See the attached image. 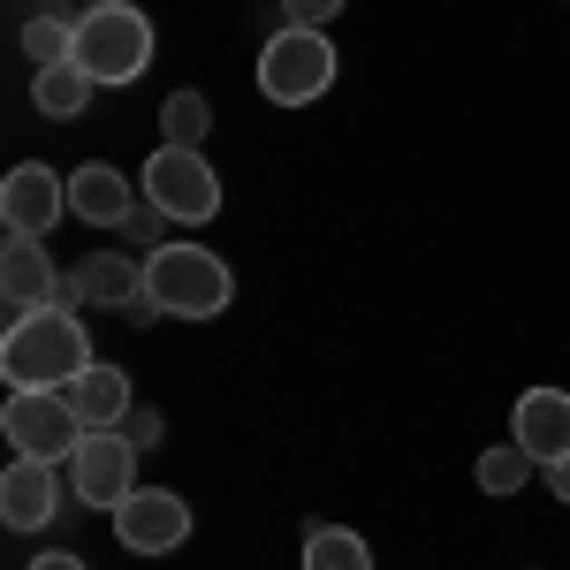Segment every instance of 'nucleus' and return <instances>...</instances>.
I'll return each instance as SVG.
<instances>
[{"label": "nucleus", "instance_id": "obj_5", "mask_svg": "<svg viewBox=\"0 0 570 570\" xmlns=\"http://www.w3.org/2000/svg\"><path fill=\"white\" fill-rule=\"evenodd\" d=\"M327 85H335V46H327V31H289L282 23L259 46V91L274 107H312Z\"/></svg>", "mask_w": 570, "mask_h": 570}, {"label": "nucleus", "instance_id": "obj_4", "mask_svg": "<svg viewBox=\"0 0 570 570\" xmlns=\"http://www.w3.org/2000/svg\"><path fill=\"white\" fill-rule=\"evenodd\" d=\"M0 434L16 456H39V464H61L69 472V456L85 449V419H77V403L61 389H8V411H0Z\"/></svg>", "mask_w": 570, "mask_h": 570}, {"label": "nucleus", "instance_id": "obj_2", "mask_svg": "<svg viewBox=\"0 0 570 570\" xmlns=\"http://www.w3.org/2000/svg\"><path fill=\"white\" fill-rule=\"evenodd\" d=\"M69 61L85 69L91 85H137L153 69V23H145V8H130V0L77 8V53Z\"/></svg>", "mask_w": 570, "mask_h": 570}, {"label": "nucleus", "instance_id": "obj_8", "mask_svg": "<svg viewBox=\"0 0 570 570\" xmlns=\"http://www.w3.org/2000/svg\"><path fill=\"white\" fill-rule=\"evenodd\" d=\"M115 540L130 556H176L183 540H190V502L168 494V487H137L130 502L115 510Z\"/></svg>", "mask_w": 570, "mask_h": 570}, {"label": "nucleus", "instance_id": "obj_9", "mask_svg": "<svg viewBox=\"0 0 570 570\" xmlns=\"http://www.w3.org/2000/svg\"><path fill=\"white\" fill-rule=\"evenodd\" d=\"M69 214V183L53 176L46 160H23V168H8V183H0V220H8V236H39Z\"/></svg>", "mask_w": 570, "mask_h": 570}, {"label": "nucleus", "instance_id": "obj_17", "mask_svg": "<svg viewBox=\"0 0 570 570\" xmlns=\"http://www.w3.org/2000/svg\"><path fill=\"white\" fill-rule=\"evenodd\" d=\"M206 137H214V99H206V91H168V99H160V145L206 153Z\"/></svg>", "mask_w": 570, "mask_h": 570}, {"label": "nucleus", "instance_id": "obj_1", "mask_svg": "<svg viewBox=\"0 0 570 570\" xmlns=\"http://www.w3.org/2000/svg\"><path fill=\"white\" fill-rule=\"evenodd\" d=\"M91 365V335L77 305H46V312H16L0 335V373L8 389H69Z\"/></svg>", "mask_w": 570, "mask_h": 570}, {"label": "nucleus", "instance_id": "obj_12", "mask_svg": "<svg viewBox=\"0 0 570 570\" xmlns=\"http://www.w3.org/2000/svg\"><path fill=\"white\" fill-rule=\"evenodd\" d=\"M510 419H518V434H510V441L525 449V456L540 464V472L570 456V395H563V389H525Z\"/></svg>", "mask_w": 570, "mask_h": 570}, {"label": "nucleus", "instance_id": "obj_19", "mask_svg": "<svg viewBox=\"0 0 570 570\" xmlns=\"http://www.w3.org/2000/svg\"><path fill=\"white\" fill-rule=\"evenodd\" d=\"M23 53H31V69H53V61H69V53H77V16H61V8H39V16H23Z\"/></svg>", "mask_w": 570, "mask_h": 570}, {"label": "nucleus", "instance_id": "obj_21", "mask_svg": "<svg viewBox=\"0 0 570 570\" xmlns=\"http://www.w3.org/2000/svg\"><path fill=\"white\" fill-rule=\"evenodd\" d=\"M122 434H130V449H137V456H145V449H160V441H168V411H145V403H130Z\"/></svg>", "mask_w": 570, "mask_h": 570}, {"label": "nucleus", "instance_id": "obj_14", "mask_svg": "<svg viewBox=\"0 0 570 570\" xmlns=\"http://www.w3.org/2000/svg\"><path fill=\"white\" fill-rule=\"evenodd\" d=\"M145 297V266H130L122 252H91L69 274V305H99V312H130Z\"/></svg>", "mask_w": 570, "mask_h": 570}, {"label": "nucleus", "instance_id": "obj_13", "mask_svg": "<svg viewBox=\"0 0 570 570\" xmlns=\"http://www.w3.org/2000/svg\"><path fill=\"white\" fill-rule=\"evenodd\" d=\"M69 214L91 220V228H122L137 214V190L122 168H107V160H85L77 176H69Z\"/></svg>", "mask_w": 570, "mask_h": 570}, {"label": "nucleus", "instance_id": "obj_10", "mask_svg": "<svg viewBox=\"0 0 570 570\" xmlns=\"http://www.w3.org/2000/svg\"><path fill=\"white\" fill-rule=\"evenodd\" d=\"M0 297L16 312H46V305H69V274L53 266L39 236H8L0 244Z\"/></svg>", "mask_w": 570, "mask_h": 570}, {"label": "nucleus", "instance_id": "obj_24", "mask_svg": "<svg viewBox=\"0 0 570 570\" xmlns=\"http://www.w3.org/2000/svg\"><path fill=\"white\" fill-rule=\"evenodd\" d=\"M31 570H85V556H69V548H46V556H31Z\"/></svg>", "mask_w": 570, "mask_h": 570}, {"label": "nucleus", "instance_id": "obj_22", "mask_svg": "<svg viewBox=\"0 0 570 570\" xmlns=\"http://www.w3.org/2000/svg\"><path fill=\"white\" fill-rule=\"evenodd\" d=\"M343 16V0H282V23L289 31H327Z\"/></svg>", "mask_w": 570, "mask_h": 570}, {"label": "nucleus", "instance_id": "obj_16", "mask_svg": "<svg viewBox=\"0 0 570 570\" xmlns=\"http://www.w3.org/2000/svg\"><path fill=\"white\" fill-rule=\"evenodd\" d=\"M91 91H99V85H91L77 61H53V69L31 77V107L53 115V122H69V115H85V107H91Z\"/></svg>", "mask_w": 570, "mask_h": 570}, {"label": "nucleus", "instance_id": "obj_6", "mask_svg": "<svg viewBox=\"0 0 570 570\" xmlns=\"http://www.w3.org/2000/svg\"><path fill=\"white\" fill-rule=\"evenodd\" d=\"M153 206L168 220H183V228H198V220L220 214V176L206 153H190V145H160L153 160H145V183H137Z\"/></svg>", "mask_w": 570, "mask_h": 570}, {"label": "nucleus", "instance_id": "obj_23", "mask_svg": "<svg viewBox=\"0 0 570 570\" xmlns=\"http://www.w3.org/2000/svg\"><path fill=\"white\" fill-rule=\"evenodd\" d=\"M122 236H130V244H153V252H160V244H168V214H160L153 198H137V214L122 220Z\"/></svg>", "mask_w": 570, "mask_h": 570}, {"label": "nucleus", "instance_id": "obj_20", "mask_svg": "<svg viewBox=\"0 0 570 570\" xmlns=\"http://www.w3.org/2000/svg\"><path fill=\"white\" fill-rule=\"evenodd\" d=\"M532 472H540V464H532L518 441H502V449H487V456H480V487H487V494H518Z\"/></svg>", "mask_w": 570, "mask_h": 570}, {"label": "nucleus", "instance_id": "obj_18", "mask_svg": "<svg viewBox=\"0 0 570 570\" xmlns=\"http://www.w3.org/2000/svg\"><path fill=\"white\" fill-rule=\"evenodd\" d=\"M305 570H373V548L351 525H312L305 532Z\"/></svg>", "mask_w": 570, "mask_h": 570}, {"label": "nucleus", "instance_id": "obj_3", "mask_svg": "<svg viewBox=\"0 0 570 570\" xmlns=\"http://www.w3.org/2000/svg\"><path fill=\"white\" fill-rule=\"evenodd\" d=\"M145 297L160 312H176V320H220L228 297H236V274L206 244H160L145 259Z\"/></svg>", "mask_w": 570, "mask_h": 570}, {"label": "nucleus", "instance_id": "obj_25", "mask_svg": "<svg viewBox=\"0 0 570 570\" xmlns=\"http://www.w3.org/2000/svg\"><path fill=\"white\" fill-rule=\"evenodd\" d=\"M548 487H556V502L570 510V456H563V464H548Z\"/></svg>", "mask_w": 570, "mask_h": 570}, {"label": "nucleus", "instance_id": "obj_15", "mask_svg": "<svg viewBox=\"0 0 570 570\" xmlns=\"http://www.w3.org/2000/svg\"><path fill=\"white\" fill-rule=\"evenodd\" d=\"M69 403H77V419H85L91 434H99V426H122V419H130V373H122V365H107V357H91L85 373H77V381H69Z\"/></svg>", "mask_w": 570, "mask_h": 570}, {"label": "nucleus", "instance_id": "obj_11", "mask_svg": "<svg viewBox=\"0 0 570 570\" xmlns=\"http://www.w3.org/2000/svg\"><path fill=\"white\" fill-rule=\"evenodd\" d=\"M61 518V464H39V456H16L0 472V525L8 532H46Z\"/></svg>", "mask_w": 570, "mask_h": 570}, {"label": "nucleus", "instance_id": "obj_7", "mask_svg": "<svg viewBox=\"0 0 570 570\" xmlns=\"http://www.w3.org/2000/svg\"><path fill=\"white\" fill-rule=\"evenodd\" d=\"M137 487H145V480H137V449H130V434H122V426L85 434V449L69 456V494H77L85 510H107V518H115Z\"/></svg>", "mask_w": 570, "mask_h": 570}]
</instances>
